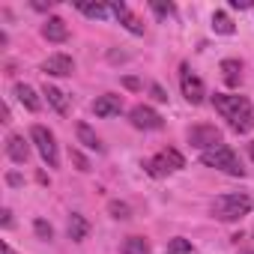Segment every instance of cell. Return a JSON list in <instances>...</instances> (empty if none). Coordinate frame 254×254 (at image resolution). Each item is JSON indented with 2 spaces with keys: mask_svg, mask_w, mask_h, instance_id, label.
Instances as JSON below:
<instances>
[{
  "mask_svg": "<svg viewBox=\"0 0 254 254\" xmlns=\"http://www.w3.org/2000/svg\"><path fill=\"white\" fill-rule=\"evenodd\" d=\"M251 197L248 194H221L212 200V215L218 221H239L242 215L251 212Z\"/></svg>",
  "mask_w": 254,
  "mask_h": 254,
  "instance_id": "cell-3",
  "label": "cell"
},
{
  "mask_svg": "<svg viewBox=\"0 0 254 254\" xmlns=\"http://www.w3.org/2000/svg\"><path fill=\"white\" fill-rule=\"evenodd\" d=\"M78 9H81L87 18H105V15L111 12L105 3H78Z\"/></svg>",
  "mask_w": 254,
  "mask_h": 254,
  "instance_id": "cell-21",
  "label": "cell"
},
{
  "mask_svg": "<svg viewBox=\"0 0 254 254\" xmlns=\"http://www.w3.org/2000/svg\"><path fill=\"white\" fill-rule=\"evenodd\" d=\"M180 87H183V96H186L191 105H200V102H203V96H206L203 81H200L197 75H191V69H189V66H183V69H180Z\"/></svg>",
  "mask_w": 254,
  "mask_h": 254,
  "instance_id": "cell-7",
  "label": "cell"
},
{
  "mask_svg": "<svg viewBox=\"0 0 254 254\" xmlns=\"http://www.w3.org/2000/svg\"><path fill=\"white\" fill-rule=\"evenodd\" d=\"M230 6H233V9H248L251 3H248V0H230Z\"/></svg>",
  "mask_w": 254,
  "mask_h": 254,
  "instance_id": "cell-30",
  "label": "cell"
},
{
  "mask_svg": "<svg viewBox=\"0 0 254 254\" xmlns=\"http://www.w3.org/2000/svg\"><path fill=\"white\" fill-rule=\"evenodd\" d=\"M0 254H15V251H12V245H9V242H3V245H0Z\"/></svg>",
  "mask_w": 254,
  "mask_h": 254,
  "instance_id": "cell-32",
  "label": "cell"
},
{
  "mask_svg": "<svg viewBox=\"0 0 254 254\" xmlns=\"http://www.w3.org/2000/svg\"><path fill=\"white\" fill-rule=\"evenodd\" d=\"M144 168H147L150 177H165V174H171V171H183V168H186V159H183L174 147H168V150H162L156 159L144 162Z\"/></svg>",
  "mask_w": 254,
  "mask_h": 254,
  "instance_id": "cell-5",
  "label": "cell"
},
{
  "mask_svg": "<svg viewBox=\"0 0 254 254\" xmlns=\"http://www.w3.org/2000/svg\"><path fill=\"white\" fill-rule=\"evenodd\" d=\"M6 183H9V186H21V177H18V174H9Z\"/></svg>",
  "mask_w": 254,
  "mask_h": 254,
  "instance_id": "cell-31",
  "label": "cell"
},
{
  "mask_svg": "<svg viewBox=\"0 0 254 254\" xmlns=\"http://www.w3.org/2000/svg\"><path fill=\"white\" fill-rule=\"evenodd\" d=\"M69 156H72V162H75V165H78V171H90V162H87V159H84V156H81V153H78V150H72V153H69Z\"/></svg>",
  "mask_w": 254,
  "mask_h": 254,
  "instance_id": "cell-26",
  "label": "cell"
},
{
  "mask_svg": "<svg viewBox=\"0 0 254 254\" xmlns=\"http://www.w3.org/2000/svg\"><path fill=\"white\" fill-rule=\"evenodd\" d=\"M189 144L197 147L200 153H206V150L221 144V132L215 129V126H191L189 129Z\"/></svg>",
  "mask_w": 254,
  "mask_h": 254,
  "instance_id": "cell-6",
  "label": "cell"
},
{
  "mask_svg": "<svg viewBox=\"0 0 254 254\" xmlns=\"http://www.w3.org/2000/svg\"><path fill=\"white\" fill-rule=\"evenodd\" d=\"M200 162H203L206 168L224 171V174H230V177H245V168H242L239 156H236L227 144H218V147H212V150L200 153Z\"/></svg>",
  "mask_w": 254,
  "mask_h": 254,
  "instance_id": "cell-2",
  "label": "cell"
},
{
  "mask_svg": "<svg viewBox=\"0 0 254 254\" xmlns=\"http://www.w3.org/2000/svg\"><path fill=\"white\" fill-rule=\"evenodd\" d=\"M15 96H18V102H21L30 114H36V111L42 108V102H39L36 90H33V87H27V84H15Z\"/></svg>",
  "mask_w": 254,
  "mask_h": 254,
  "instance_id": "cell-15",
  "label": "cell"
},
{
  "mask_svg": "<svg viewBox=\"0 0 254 254\" xmlns=\"http://www.w3.org/2000/svg\"><path fill=\"white\" fill-rule=\"evenodd\" d=\"M6 156L15 162V165H24L30 159V144L24 141V135H9L6 138Z\"/></svg>",
  "mask_w": 254,
  "mask_h": 254,
  "instance_id": "cell-12",
  "label": "cell"
},
{
  "mask_svg": "<svg viewBox=\"0 0 254 254\" xmlns=\"http://www.w3.org/2000/svg\"><path fill=\"white\" fill-rule=\"evenodd\" d=\"M33 230H36V236H39V239H51V236H54L51 224H48V221H42V218H36V221H33Z\"/></svg>",
  "mask_w": 254,
  "mask_h": 254,
  "instance_id": "cell-25",
  "label": "cell"
},
{
  "mask_svg": "<svg viewBox=\"0 0 254 254\" xmlns=\"http://www.w3.org/2000/svg\"><path fill=\"white\" fill-rule=\"evenodd\" d=\"M212 105L215 111L230 123V129L245 135L254 129V111H251V102L245 96H230V93H215L212 96Z\"/></svg>",
  "mask_w": 254,
  "mask_h": 254,
  "instance_id": "cell-1",
  "label": "cell"
},
{
  "mask_svg": "<svg viewBox=\"0 0 254 254\" xmlns=\"http://www.w3.org/2000/svg\"><path fill=\"white\" fill-rule=\"evenodd\" d=\"M0 215H3V218H0V224H3V227H12V212H9V209H3Z\"/></svg>",
  "mask_w": 254,
  "mask_h": 254,
  "instance_id": "cell-29",
  "label": "cell"
},
{
  "mask_svg": "<svg viewBox=\"0 0 254 254\" xmlns=\"http://www.w3.org/2000/svg\"><path fill=\"white\" fill-rule=\"evenodd\" d=\"M93 114L96 117H117V114H123V99L114 93H105L93 102Z\"/></svg>",
  "mask_w": 254,
  "mask_h": 254,
  "instance_id": "cell-11",
  "label": "cell"
},
{
  "mask_svg": "<svg viewBox=\"0 0 254 254\" xmlns=\"http://www.w3.org/2000/svg\"><path fill=\"white\" fill-rule=\"evenodd\" d=\"M123 87H129V90H141V81H138V78H123Z\"/></svg>",
  "mask_w": 254,
  "mask_h": 254,
  "instance_id": "cell-28",
  "label": "cell"
},
{
  "mask_svg": "<svg viewBox=\"0 0 254 254\" xmlns=\"http://www.w3.org/2000/svg\"><path fill=\"white\" fill-rule=\"evenodd\" d=\"M30 141H33V147L39 150V156H42V162H45L48 168H57V165H60L57 141H54V135L45 129V126H33V129H30Z\"/></svg>",
  "mask_w": 254,
  "mask_h": 254,
  "instance_id": "cell-4",
  "label": "cell"
},
{
  "mask_svg": "<svg viewBox=\"0 0 254 254\" xmlns=\"http://www.w3.org/2000/svg\"><path fill=\"white\" fill-rule=\"evenodd\" d=\"M108 212H111L114 218H129V215H132L129 203H120V200H111V203H108Z\"/></svg>",
  "mask_w": 254,
  "mask_h": 254,
  "instance_id": "cell-23",
  "label": "cell"
},
{
  "mask_svg": "<svg viewBox=\"0 0 254 254\" xmlns=\"http://www.w3.org/2000/svg\"><path fill=\"white\" fill-rule=\"evenodd\" d=\"M108 9H111V15H117V21L129 30V33H135V36H144V24L129 12V6L123 3V0H114V3H108Z\"/></svg>",
  "mask_w": 254,
  "mask_h": 254,
  "instance_id": "cell-9",
  "label": "cell"
},
{
  "mask_svg": "<svg viewBox=\"0 0 254 254\" xmlns=\"http://www.w3.org/2000/svg\"><path fill=\"white\" fill-rule=\"evenodd\" d=\"M150 9H153L159 18H171V15L177 12V6H174V3H159V0H153V3H150Z\"/></svg>",
  "mask_w": 254,
  "mask_h": 254,
  "instance_id": "cell-24",
  "label": "cell"
},
{
  "mask_svg": "<svg viewBox=\"0 0 254 254\" xmlns=\"http://www.w3.org/2000/svg\"><path fill=\"white\" fill-rule=\"evenodd\" d=\"M189 251H191V242H189V239H183V236L171 239V242H168V248H165V254H189Z\"/></svg>",
  "mask_w": 254,
  "mask_h": 254,
  "instance_id": "cell-22",
  "label": "cell"
},
{
  "mask_svg": "<svg viewBox=\"0 0 254 254\" xmlns=\"http://www.w3.org/2000/svg\"><path fill=\"white\" fill-rule=\"evenodd\" d=\"M212 30H215V33H221V36H230L236 27H233V21H230V15H227V12H215V15H212Z\"/></svg>",
  "mask_w": 254,
  "mask_h": 254,
  "instance_id": "cell-20",
  "label": "cell"
},
{
  "mask_svg": "<svg viewBox=\"0 0 254 254\" xmlns=\"http://www.w3.org/2000/svg\"><path fill=\"white\" fill-rule=\"evenodd\" d=\"M75 135H78V144H84L87 150H96V153H102V141L96 138V132L90 129L87 123H78V126H75Z\"/></svg>",
  "mask_w": 254,
  "mask_h": 254,
  "instance_id": "cell-16",
  "label": "cell"
},
{
  "mask_svg": "<svg viewBox=\"0 0 254 254\" xmlns=\"http://www.w3.org/2000/svg\"><path fill=\"white\" fill-rule=\"evenodd\" d=\"M42 36H45L48 42H66V39H69V27H66L63 18H48L45 27H42Z\"/></svg>",
  "mask_w": 254,
  "mask_h": 254,
  "instance_id": "cell-13",
  "label": "cell"
},
{
  "mask_svg": "<svg viewBox=\"0 0 254 254\" xmlns=\"http://www.w3.org/2000/svg\"><path fill=\"white\" fill-rule=\"evenodd\" d=\"M221 75H224L227 87H239V81H242V63L239 60H221Z\"/></svg>",
  "mask_w": 254,
  "mask_h": 254,
  "instance_id": "cell-18",
  "label": "cell"
},
{
  "mask_svg": "<svg viewBox=\"0 0 254 254\" xmlns=\"http://www.w3.org/2000/svg\"><path fill=\"white\" fill-rule=\"evenodd\" d=\"M135 129H162V114H156L150 105H135L129 111Z\"/></svg>",
  "mask_w": 254,
  "mask_h": 254,
  "instance_id": "cell-8",
  "label": "cell"
},
{
  "mask_svg": "<svg viewBox=\"0 0 254 254\" xmlns=\"http://www.w3.org/2000/svg\"><path fill=\"white\" fill-rule=\"evenodd\" d=\"M239 254H254V248H248V251H239Z\"/></svg>",
  "mask_w": 254,
  "mask_h": 254,
  "instance_id": "cell-33",
  "label": "cell"
},
{
  "mask_svg": "<svg viewBox=\"0 0 254 254\" xmlns=\"http://www.w3.org/2000/svg\"><path fill=\"white\" fill-rule=\"evenodd\" d=\"M42 72L45 75H54V78H69L75 72V60L69 54H51L45 63H42Z\"/></svg>",
  "mask_w": 254,
  "mask_h": 254,
  "instance_id": "cell-10",
  "label": "cell"
},
{
  "mask_svg": "<svg viewBox=\"0 0 254 254\" xmlns=\"http://www.w3.org/2000/svg\"><path fill=\"white\" fill-rule=\"evenodd\" d=\"M87 233H90L87 218L78 215V212H72V215H69V239H72V242H81V239H87Z\"/></svg>",
  "mask_w": 254,
  "mask_h": 254,
  "instance_id": "cell-17",
  "label": "cell"
},
{
  "mask_svg": "<svg viewBox=\"0 0 254 254\" xmlns=\"http://www.w3.org/2000/svg\"><path fill=\"white\" fill-rule=\"evenodd\" d=\"M123 254H153V248H150V242L144 239V236H129L123 242V248H120Z\"/></svg>",
  "mask_w": 254,
  "mask_h": 254,
  "instance_id": "cell-19",
  "label": "cell"
},
{
  "mask_svg": "<svg viewBox=\"0 0 254 254\" xmlns=\"http://www.w3.org/2000/svg\"><path fill=\"white\" fill-rule=\"evenodd\" d=\"M42 96L48 99V105H51V108H54V111H57L60 117H66V114H69V99H66V96H63V93H60L57 87L45 84V87H42Z\"/></svg>",
  "mask_w": 254,
  "mask_h": 254,
  "instance_id": "cell-14",
  "label": "cell"
},
{
  "mask_svg": "<svg viewBox=\"0 0 254 254\" xmlns=\"http://www.w3.org/2000/svg\"><path fill=\"white\" fill-rule=\"evenodd\" d=\"M251 156H254V144H251Z\"/></svg>",
  "mask_w": 254,
  "mask_h": 254,
  "instance_id": "cell-34",
  "label": "cell"
},
{
  "mask_svg": "<svg viewBox=\"0 0 254 254\" xmlns=\"http://www.w3.org/2000/svg\"><path fill=\"white\" fill-rule=\"evenodd\" d=\"M150 93H153V99H156V102H168V93H165L159 84H150Z\"/></svg>",
  "mask_w": 254,
  "mask_h": 254,
  "instance_id": "cell-27",
  "label": "cell"
}]
</instances>
